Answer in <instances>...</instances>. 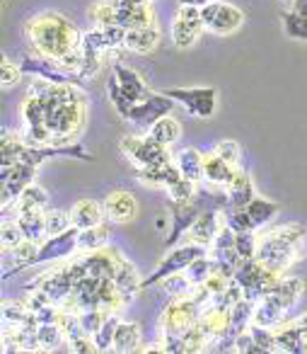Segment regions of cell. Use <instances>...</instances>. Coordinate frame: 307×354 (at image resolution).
I'll list each match as a JSON object with an SVG mask.
<instances>
[{
    "instance_id": "cell-30",
    "label": "cell",
    "mask_w": 307,
    "mask_h": 354,
    "mask_svg": "<svg viewBox=\"0 0 307 354\" xmlns=\"http://www.w3.org/2000/svg\"><path fill=\"white\" fill-rule=\"evenodd\" d=\"M213 272H218V260H215V257H208V255H201L186 267L184 274L189 277V281L194 286H201Z\"/></svg>"
},
{
    "instance_id": "cell-39",
    "label": "cell",
    "mask_w": 307,
    "mask_h": 354,
    "mask_svg": "<svg viewBox=\"0 0 307 354\" xmlns=\"http://www.w3.org/2000/svg\"><path fill=\"white\" fill-rule=\"evenodd\" d=\"M283 25H286V35L293 39H307V17L297 15V12H288L283 17Z\"/></svg>"
},
{
    "instance_id": "cell-41",
    "label": "cell",
    "mask_w": 307,
    "mask_h": 354,
    "mask_svg": "<svg viewBox=\"0 0 307 354\" xmlns=\"http://www.w3.org/2000/svg\"><path fill=\"white\" fill-rule=\"evenodd\" d=\"M213 153H218L220 158H223L225 162H230V165L237 167L239 162V146L235 141H218L213 148Z\"/></svg>"
},
{
    "instance_id": "cell-7",
    "label": "cell",
    "mask_w": 307,
    "mask_h": 354,
    "mask_svg": "<svg viewBox=\"0 0 307 354\" xmlns=\"http://www.w3.org/2000/svg\"><path fill=\"white\" fill-rule=\"evenodd\" d=\"M162 93H165L167 97L181 102L194 117H199V119L213 117L215 107H218V93H215L213 88H191V90L167 88V90H162Z\"/></svg>"
},
{
    "instance_id": "cell-3",
    "label": "cell",
    "mask_w": 307,
    "mask_h": 354,
    "mask_svg": "<svg viewBox=\"0 0 307 354\" xmlns=\"http://www.w3.org/2000/svg\"><path fill=\"white\" fill-rule=\"evenodd\" d=\"M201 308H204V306H201L194 296H184V299L167 306V310L162 313V320H160L165 337H186V333L199 323Z\"/></svg>"
},
{
    "instance_id": "cell-37",
    "label": "cell",
    "mask_w": 307,
    "mask_h": 354,
    "mask_svg": "<svg viewBox=\"0 0 307 354\" xmlns=\"http://www.w3.org/2000/svg\"><path fill=\"white\" fill-rule=\"evenodd\" d=\"M22 241H25V233H22L17 218H8L6 216V221H3V252L12 250V248L20 245Z\"/></svg>"
},
{
    "instance_id": "cell-36",
    "label": "cell",
    "mask_w": 307,
    "mask_h": 354,
    "mask_svg": "<svg viewBox=\"0 0 307 354\" xmlns=\"http://www.w3.org/2000/svg\"><path fill=\"white\" fill-rule=\"evenodd\" d=\"M109 315H112L109 308H85V310H80V323H83L85 333L92 335L102 328L104 320H107Z\"/></svg>"
},
{
    "instance_id": "cell-4",
    "label": "cell",
    "mask_w": 307,
    "mask_h": 354,
    "mask_svg": "<svg viewBox=\"0 0 307 354\" xmlns=\"http://www.w3.org/2000/svg\"><path fill=\"white\" fill-rule=\"evenodd\" d=\"M257 257L264 267L268 270L278 272L281 274L286 267H290V262L297 257V245H293L288 238H283L281 233L273 228L271 233L259 238V245H257Z\"/></svg>"
},
{
    "instance_id": "cell-16",
    "label": "cell",
    "mask_w": 307,
    "mask_h": 354,
    "mask_svg": "<svg viewBox=\"0 0 307 354\" xmlns=\"http://www.w3.org/2000/svg\"><path fill=\"white\" fill-rule=\"evenodd\" d=\"M302 291H305V281L302 279H295V277H278V279L271 284V289H268L264 296H271V299L278 301L283 308L290 310L293 306L297 304V299L302 296Z\"/></svg>"
},
{
    "instance_id": "cell-5",
    "label": "cell",
    "mask_w": 307,
    "mask_h": 354,
    "mask_svg": "<svg viewBox=\"0 0 307 354\" xmlns=\"http://www.w3.org/2000/svg\"><path fill=\"white\" fill-rule=\"evenodd\" d=\"M121 151H123V156L136 165V170H143V167H157V165H165V162L172 160L167 148L160 146V143H155L150 136L121 138Z\"/></svg>"
},
{
    "instance_id": "cell-38",
    "label": "cell",
    "mask_w": 307,
    "mask_h": 354,
    "mask_svg": "<svg viewBox=\"0 0 307 354\" xmlns=\"http://www.w3.org/2000/svg\"><path fill=\"white\" fill-rule=\"evenodd\" d=\"M257 245H259V236L254 231H242L237 233V243H235V250L239 252L242 260H252L257 255Z\"/></svg>"
},
{
    "instance_id": "cell-40",
    "label": "cell",
    "mask_w": 307,
    "mask_h": 354,
    "mask_svg": "<svg viewBox=\"0 0 307 354\" xmlns=\"http://www.w3.org/2000/svg\"><path fill=\"white\" fill-rule=\"evenodd\" d=\"M196 189H199V185L191 183V180H186V177H181V180L175 185V187H170V199H179V202H191V199L196 197Z\"/></svg>"
},
{
    "instance_id": "cell-19",
    "label": "cell",
    "mask_w": 307,
    "mask_h": 354,
    "mask_svg": "<svg viewBox=\"0 0 307 354\" xmlns=\"http://www.w3.org/2000/svg\"><path fill=\"white\" fill-rule=\"evenodd\" d=\"M70 216H73V226L83 231V228H92L102 223L104 207H99L95 199H80V202H75V207L70 209Z\"/></svg>"
},
{
    "instance_id": "cell-13",
    "label": "cell",
    "mask_w": 307,
    "mask_h": 354,
    "mask_svg": "<svg viewBox=\"0 0 307 354\" xmlns=\"http://www.w3.org/2000/svg\"><path fill=\"white\" fill-rule=\"evenodd\" d=\"M220 228H223V214H220V209H208V212H204L196 218V223L189 228L186 238H189V243H199V245L208 248L213 245Z\"/></svg>"
},
{
    "instance_id": "cell-29",
    "label": "cell",
    "mask_w": 307,
    "mask_h": 354,
    "mask_svg": "<svg viewBox=\"0 0 307 354\" xmlns=\"http://www.w3.org/2000/svg\"><path fill=\"white\" fill-rule=\"evenodd\" d=\"M247 214H249V221H252L254 228H261L266 226L268 221H273L278 214V207L268 199H261V197H254L252 202L247 204Z\"/></svg>"
},
{
    "instance_id": "cell-18",
    "label": "cell",
    "mask_w": 307,
    "mask_h": 354,
    "mask_svg": "<svg viewBox=\"0 0 307 354\" xmlns=\"http://www.w3.org/2000/svg\"><path fill=\"white\" fill-rule=\"evenodd\" d=\"M175 162H177V167H179L181 177H186V180H191V183L201 185L206 180L204 177V156H201L196 148H181V151L177 153Z\"/></svg>"
},
{
    "instance_id": "cell-44",
    "label": "cell",
    "mask_w": 307,
    "mask_h": 354,
    "mask_svg": "<svg viewBox=\"0 0 307 354\" xmlns=\"http://www.w3.org/2000/svg\"><path fill=\"white\" fill-rule=\"evenodd\" d=\"M181 6H196V8H204L208 6V3H213V0H179Z\"/></svg>"
},
{
    "instance_id": "cell-21",
    "label": "cell",
    "mask_w": 307,
    "mask_h": 354,
    "mask_svg": "<svg viewBox=\"0 0 307 354\" xmlns=\"http://www.w3.org/2000/svg\"><path fill=\"white\" fill-rule=\"evenodd\" d=\"M114 281H117L119 291H121L126 299H131L136 291H141L143 279L138 277V270L128 260H123L121 255L117 257V272H114Z\"/></svg>"
},
{
    "instance_id": "cell-32",
    "label": "cell",
    "mask_w": 307,
    "mask_h": 354,
    "mask_svg": "<svg viewBox=\"0 0 307 354\" xmlns=\"http://www.w3.org/2000/svg\"><path fill=\"white\" fill-rule=\"evenodd\" d=\"M119 323H121V320L112 313L104 320L102 328H99L97 333H92V342H95V347H97V352H109V349H114V335H117Z\"/></svg>"
},
{
    "instance_id": "cell-1",
    "label": "cell",
    "mask_w": 307,
    "mask_h": 354,
    "mask_svg": "<svg viewBox=\"0 0 307 354\" xmlns=\"http://www.w3.org/2000/svg\"><path fill=\"white\" fill-rule=\"evenodd\" d=\"M27 35L41 59L63 61L80 46V37L75 27L59 12H46L27 25Z\"/></svg>"
},
{
    "instance_id": "cell-26",
    "label": "cell",
    "mask_w": 307,
    "mask_h": 354,
    "mask_svg": "<svg viewBox=\"0 0 307 354\" xmlns=\"http://www.w3.org/2000/svg\"><path fill=\"white\" fill-rule=\"evenodd\" d=\"M302 339H305V330L297 323H283L276 328L278 352H302Z\"/></svg>"
},
{
    "instance_id": "cell-22",
    "label": "cell",
    "mask_w": 307,
    "mask_h": 354,
    "mask_svg": "<svg viewBox=\"0 0 307 354\" xmlns=\"http://www.w3.org/2000/svg\"><path fill=\"white\" fill-rule=\"evenodd\" d=\"M148 136H150L155 143H160V146L170 148L172 143L179 141V136H181V127H179V122H177L175 117H170V114H165V117H160L155 124H150V127H148Z\"/></svg>"
},
{
    "instance_id": "cell-31",
    "label": "cell",
    "mask_w": 307,
    "mask_h": 354,
    "mask_svg": "<svg viewBox=\"0 0 307 354\" xmlns=\"http://www.w3.org/2000/svg\"><path fill=\"white\" fill-rule=\"evenodd\" d=\"M46 204H49V194H46L39 185H30V187L20 194L15 207H17V212H30V209H34V212H46Z\"/></svg>"
},
{
    "instance_id": "cell-23",
    "label": "cell",
    "mask_w": 307,
    "mask_h": 354,
    "mask_svg": "<svg viewBox=\"0 0 307 354\" xmlns=\"http://www.w3.org/2000/svg\"><path fill=\"white\" fill-rule=\"evenodd\" d=\"M254 310H257V301L247 299V296L230 308V335L232 337L244 333V330H249V325L254 323Z\"/></svg>"
},
{
    "instance_id": "cell-25",
    "label": "cell",
    "mask_w": 307,
    "mask_h": 354,
    "mask_svg": "<svg viewBox=\"0 0 307 354\" xmlns=\"http://www.w3.org/2000/svg\"><path fill=\"white\" fill-rule=\"evenodd\" d=\"M157 39H160V35H157L155 27H136V30L126 32V39H123V44H126L131 51L148 54V51H152L157 46Z\"/></svg>"
},
{
    "instance_id": "cell-24",
    "label": "cell",
    "mask_w": 307,
    "mask_h": 354,
    "mask_svg": "<svg viewBox=\"0 0 307 354\" xmlns=\"http://www.w3.org/2000/svg\"><path fill=\"white\" fill-rule=\"evenodd\" d=\"M17 223H20L22 233H25L27 241L41 243V238H46V223H44V212H17Z\"/></svg>"
},
{
    "instance_id": "cell-42",
    "label": "cell",
    "mask_w": 307,
    "mask_h": 354,
    "mask_svg": "<svg viewBox=\"0 0 307 354\" xmlns=\"http://www.w3.org/2000/svg\"><path fill=\"white\" fill-rule=\"evenodd\" d=\"M0 80H3V88H12L20 80V68L10 59H3V78Z\"/></svg>"
},
{
    "instance_id": "cell-10",
    "label": "cell",
    "mask_w": 307,
    "mask_h": 354,
    "mask_svg": "<svg viewBox=\"0 0 307 354\" xmlns=\"http://www.w3.org/2000/svg\"><path fill=\"white\" fill-rule=\"evenodd\" d=\"M204 17H201V8L196 6H181L172 25V39L179 49H189L196 41V37L204 32Z\"/></svg>"
},
{
    "instance_id": "cell-15",
    "label": "cell",
    "mask_w": 307,
    "mask_h": 354,
    "mask_svg": "<svg viewBox=\"0 0 307 354\" xmlns=\"http://www.w3.org/2000/svg\"><path fill=\"white\" fill-rule=\"evenodd\" d=\"M204 177L206 183L213 185V187L228 189L237 177V167L225 162L218 153H210V156H204Z\"/></svg>"
},
{
    "instance_id": "cell-34",
    "label": "cell",
    "mask_w": 307,
    "mask_h": 354,
    "mask_svg": "<svg viewBox=\"0 0 307 354\" xmlns=\"http://www.w3.org/2000/svg\"><path fill=\"white\" fill-rule=\"evenodd\" d=\"M160 286H162V291L165 294H172V296H179V299H184V296H191L189 291H191V281H189V277L184 274V272H177V274H170L167 279H162L160 281Z\"/></svg>"
},
{
    "instance_id": "cell-12",
    "label": "cell",
    "mask_w": 307,
    "mask_h": 354,
    "mask_svg": "<svg viewBox=\"0 0 307 354\" xmlns=\"http://www.w3.org/2000/svg\"><path fill=\"white\" fill-rule=\"evenodd\" d=\"M172 102H175V100L167 97L165 93H160V95L150 93L143 102L133 104V107L128 109L126 119L133 124H138V127H150V124H155L160 117H165V114L172 112Z\"/></svg>"
},
{
    "instance_id": "cell-9",
    "label": "cell",
    "mask_w": 307,
    "mask_h": 354,
    "mask_svg": "<svg viewBox=\"0 0 307 354\" xmlns=\"http://www.w3.org/2000/svg\"><path fill=\"white\" fill-rule=\"evenodd\" d=\"M167 209H170V216H172V233L165 238V248H175L177 243H179V238L189 233V228L194 226L196 218L204 214V209H201V204L196 202V199H191V202L170 199Z\"/></svg>"
},
{
    "instance_id": "cell-20",
    "label": "cell",
    "mask_w": 307,
    "mask_h": 354,
    "mask_svg": "<svg viewBox=\"0 0 307 354\" xmlns=\"http://www.w3.org/2000/svg\"><path fill=\"white\" fill-rule=\"evenodd\" d=\"M225 192H228V204H225V207H237V209H244L254 197H257L252 177L242 170H237V177H235L232 185H230Z\"/></svg>"
},
{
    "instance_id": "cell-27",
    "label": "cell",
    "mask_w": 307,
    "mask_h": 354,
    "mask_svg": "<svg viewBox=\"0 0 307 354\" xmlns=\"http://www.w3.org/2000/svg\"><path fill=\"white\" fill-rule=\"evenodd\" d=\"M141 328L136 323H119L117 335H114V352H136L141 347Z\"/></svg>"
},
{
    "instance_id": "cell-6",
    "label": "cell",
    "mask_w": 307,
    "mask_h": 354,
    "mask_svg": "<svg viewBox=\"0 0 307 354\" xmlns=\"http://www.w3.org/2000/svg\"><path fill=\"white\" fill-rule=\"evenodd\" d=\"M206 255V245H199V243H186V245H179V248H172L170 255L157 265V270L152 272L148 279H143V286L141 289H148V286H155L160 284L162 279H167L170 274H177V272H184L196 257Z\"/></svg>"
},
{
    "instance_id": "cell-2",
    "label": "cell",
    "mask_w": 307,
    "mask_h": 354,
    "mask_svg": "<svg viewBox=\"0 0 307 354\" xmlns=\"http://www.w3.org/2000/svg\"><path fill=\"white\" fill-rule=\"evenodd\" d=\"M148 95H150V88L143 83L141 75L133 73V71L126 68V66L117 64L112 80H109V100H112L114 107L119 109V114L126 119L128 109H131L133 104L143 102Z\"/></svg>"
},
{
    "instance_id": "cell-11",
    "label": "cell",
    "mask_w": 307,
    "mask_h": 354,
    "mask_svg": "<svg viewBox=\"0 0 307 354\" xmlns=\"http://www.w3.org/2000/svg\"><path fill=\"white\" fill-rule=\"evenodd\" d=\"M78 233H80V228L70 226L68 231L59 233V236H49L39 245L32 265H41V262H54V260H61V257H68L70 252L78 250Z\"/></svg>"
},
{
    "instance_id": "cell-14",
    "label": "cell",
    "mask_w": 307,
    "mask_h": 354,
    "mask_svg": "<svg viewBox=\"0 0 307 354\" xmlns=\"http://www.w3.org/2000/svg\"><path fill=\"white\" fill-rule=\"evenodd\" d=\"M102 207H104L107 218L114 223H128L131 218H136V212H138L136 199H133V194H128L126 189H114L112 194H107Z\"/></svg>"
},
{
    "instance_id": "cell-28",
    "label": "cell",
    "mask_w": 307,
    "mask_h": 354,
    "mask_svg": "<svg viewBox=\"0 0 307 354\" xmlns=\"http://www.w3.org/2000/svg\"><path fill=\"white\" fill-rule=\"evenodd\" d=\"M107 243H109V231L104 223L92 226V228H83V231L78 233V250L80 252L102 250V248H107Z\"/></svg>"
},
{
    "instance_id": "cell-43",
    "label": "cell",
    "mask_w": 307,
    "mask_h": 354,
    "mask_svg": "<svg viewBox=\"0 0 307 354\" xmlns=\"http://www.w3.org/2000/svg\"><path fill=\"white\" fill-rule=\"evenodd\" d=\"M293 12L307 17V0H295V3H293Z\"/></svg>"
},
{
    "instance_id": "cell-35",
    "label": "cell",
    "mask_w": 307,
    "mask_h": 354,
    "mask_svg": "<svg viewBox=\"0 0 307 354\" xmlns=\"http://www.w3.org/2000/svg\"><path fill=\"white\" fill-rule=\"evenodd\" d=\"M44 223H46V238L59 236V233L68 231L73 226V216L68 212H44Z\"/></svg>"
},
{
    "instance_id": "cell-8",
    "label": "cell",
    "mask_w": 307,
    "mask_h": 354,
    "mask_svg": "<svg viewBox=\"0 0 307 354\" xmlns=\"http://www.w3.org/2000/svg\"><path fill=\"white\" fill-rule=\"evenodd\" d=\"M201 17H204V27L213 35H232L235 30H239L244 15L242 10H237L235 6L228 3H208L201 8Z\"/></svg>"
},
{
    "instance_id": "cell-33",
    "label": "cell",
    "mask_w": 307,
    "mask_h": 354,
    "mask_svg": "<svg viewBox=\"0 0 307 354\" xmlns=\"http://www.w3.org/2000/svg\"><path fill=\"white\" fill-rule=\"evenodd\" d=\"M66 337L63 328L59 323H39L37 325V339H39V349H54Z\"/></svg>"
},
{
    "instance_id": "cell-17",
    "label": "cell",
    "mask_w": 307,
    "mask_h": 354,
    "mask_svg": "<svg viewBox=\"0 0 307 354\" xmlns=\"http://www.w3.org/2000/svg\"><path fill=\"white\" fill-rule=\"evenodd\" d=\"M288 310L283 308L278 301H273L271 296H261L257 301V310H254V325H261V328L276 330L278 325H283Z\"/></svg>"
}]
</instances>
